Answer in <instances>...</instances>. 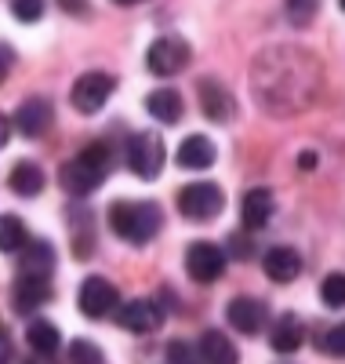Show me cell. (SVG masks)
Here are the masks:
<instances>
[{
  "instance_id": "obj_1",
  "label": "cell",
  "mask_w": 345,
  "mask_h": 364,
  "mask_svg": "<svg viewBox=\"0 0 345 364\" xmlns=\"http://www.w3.org/2000/svg\"><path fill=\"white\" fill-rule=\"evenodd\" d=\"M320 66L302 48H273L258 55L255 66V95L269 113H295L317 99Z\"/></svg>"
},
{
  "instance_id": "obj_2",
  "label": "cell",
  "mask_w": 345,
  "mask_h": 364,
  "mask_svg": "<svg viewBox=\"0 0 345 364\" xmlns=\"http://www.w3.org/2000/svg\"><path fill=\"white\" fill-rule=\"evenodd\" d=\"M113 164H116L113 146L106 139H95V142H87L73 161L62 164L58 182H62V190H66V193L87 197V193H95L102 182H106V175L113 171Z\"/></svg>"
},
{
  "instance_id": "obj_3",
  "label": "cell",
  "mask_w": 345,
  "mask_h": 364,
  "mask_svg": "<svg viewBox=\"0 0 345 364\" xmlns=\"http://www.w3.org/2000/svg\"><path fill=\"white\" fill-rule=\"evenodd\" d=\"M106 223L120 240H128L135 248H146L160 233L164 215H160V204H153V200H113L106 211Z\"/></svg>"
},
{
  "instance_id": "obj_4",
  "label": "cell",
  "mask_w": 345,
  "mask_h": 364,
  "mask_svg": "<svg viewBox=\"0 0 345 364\" xmlns=\"http://www.w3.org/2000/svg\"><path fill=\"white\" fill-rule=\"evenodd\" d=\"M226 208V193L218 182H190V186L178 190V211L190 223H211L222 215Z\"/></svg>"
},
{
  "instance_id": "obj_5",
  "label": "cell",
  "mask_w": 345,
  "mask_h": 364,
  "mask_svg": "<svg viewBox=\"0 0 345 364\" xmlns=\"http://www.w3.org/2000/svg\"><path fill=\"white\" fill-rule=\"evenodd\" d=\"M168 164V149H164V139L156 132H138L128 139V168L138 175V178H156Z\"/></svg>"
},
{
  "instance_id": "obj_6",
  "label": "cell",
  "mask_w": 345,
  "mask_h": 364,
  "mask_svg": "<svg viewBox=\"0 0 345 364\" xmlns=\"http://www.w3.org/2000/svg\"><path fill=\"white\" fill-rule=\"evenodd\" d=\"M190 58H193L190 41L178 37V33H168V37H156V41L149 44L146 66H149V73H156V77H175V73L185 70V63H190Z\"/></svg>"
},
{
  "instance_id": "obj_7",
  "label": "cell",
  "mask_w": 345,
  "mask_h": 364,
  "mask_svg": "<svg viewBox=\"0 0 345 364\" xmlns=\"http://www.w3.org/2000/svg\"><path fill=\"white\" fill-rule=\"evenodd\" d=\"M113 91H116V77H113V73L91 70V73H84V77H77V80H73L70 102H73V109H77V113H99V109L109 102Z\"/></svg>"
},
{
  "instance_id": "obj_8",
  "label": "cell",
  "mask_w": 345,
  "mask_h": 364,
  "mask_svg": "<svg viewBox=\"0 0 345 364\" xmlns=\"http://www.w3.org/2000/svg\"><path fill=\"white\" fill-rule=\"evenodd\" d=\"M226 262H229V255L218 248V245H211V240H197V245L185 248V269H190V277H193L197 284L222 281Z\"/></svg>"
},
{
  "instance_id": "obj_9",
  "label": "cell",
  "mask_w": 345,
  "mask_h": 364,
  "mask_svg": "<svg viewBox=\"0 0 345 364\" xmlns=\"http://www.w3.org/2000/svg\"><path fill=\"white\" fill-rule=\"evenodd\" d=\"M77 302H80V314H84V317L102 321V317L116 314V306H120V291H116V284L106 281V277H87V281L80 284Z\"/></svg>"
},
{
  "instance_id": "obj_10",
  "label": "cell",
  "mask_w": 345,
  "mask_h": 364,
  "mask_svg": "<svg viewBox=\"0 0 345 364\" xmlns=\"http://www.w3.org/2000/svg\"><path fill=\"white\" fill-rule=\"evenodd\" d=\"M116 324L131 336H149L164 324V306L156 299H131L128 306H116Z\"/></svg>"
},
{
  "instance_id": "obj_11",
  "label": "cell",
  "mask_w": 345,
  "mask_h": 364,
  "mask_svg": "<svg viewBox=\"0 0 345 364\" xmlns=\"http://www.w3.org/2000/svg\"><path fill=\"white\" fill-rule=\"evenodd\" d=\"M197 95H200V109H204V117L211 120V124H229V120H233L236 102H233V91L222 80L204 77L197 84Z\"/></svg>"
},
{
  "instance_id": "obj_12",
  "label": "cell",
  "mask_w": 345,
  "mask_h": 364,
  "mask_svg": "<svg viewBox=\"0 0 345 364\" xmlns=\"http://www.w3.org/2000/svg\"><path fill=\"white\" fill-rule=\"evenodd\" d=\"M51 120H55V106H51V99L33 95V99H26V102L15 109L11 128H15L18 135H26V139H40V135L51 128Z\"/></svg>"
},
{
  "instance_id": "obj_13",
  "label": "cell",
  "mask_w": 345,
  "mask_h": 364,
  "mask_svg": "<svg viewBox=\"0 0 345 364\" xmlns=\"http://www.w3.org/2000/svg\"><path fill=\"white\" fill-rule=\"evenodd\" d=\"M18 273L22 277H44L51 281V273H55V245L51 240H33L29 237L26 240V248L18 252Z\"/></svg>"
},
{
  "instance_id": "obj_14",
  "label": "cell",
  "mask_w": 345,
  "mask_h": 364,
  "mask_svg": "<svg viewBox=\"0 0 345 364\" xmlns=\"http://www.w3.org/2000/svg\"><path fill=\"white\" fill-rule=\"evenodd\" d=\"M265 302L258 299H251V295H236L229 302V310H226V321L240 331V336H258L262 324H265Z\"/></svg>"
},
{
  "instance_id": "obj_15",
  "label": "cell",
  "mask_w": 345,
  "mask_h": 364,
  "mask_svg": "<svg viewBox=\"0 0 345 364\" xmlns=\"http://www.w3.org/2000/svg\"><path fill=\"white\" fill-rule=\"evenodd\" d=\"M273 215H276V200H273V193L265 186L247 190L240 197V219H243L247 230H265L273 223Z\"/></svg>"
},
{
  "instance_id": "obj_16",
  "label": "cell",
  "mask_w": 345,
  "mask_h": 364,
  "mask_svg": "<svg viewBox=\"0 0 345 364\" xmlns=\"http://www.w3.org/2000/svg\"><path fill=\"white\" fill-rule=\"evenodd\" d=\"M48 299H51V281H44V277H22V273H18V281L11 284V306H15V314H33V310L44 306Z\"/></svg>"
},
{
  "instance_id": "obj_17",
  "label": "cell",
  "mask_w": 345,
  "mask_h": 364,
  "mask_svg": "<svg viewBox=\"0 0 345 364\" xmlns=\"http://www.w3.org/2000/svg\"><path fill=\"white\" fill-rule=\"evenodd\" d=\"M185 171H207L214 161H218V149L207 135H190V139H182L178 146V157H175Z\"/></svg>"
},
{
  "instance_id": "obj_18",
  "label": "cell",
  "mask_w": 345,
  "mask_h": 364,
  "mask_svg": "<svg viewBox=\"0 0 345 364\" xmlns=\"http://www.w3.org/2000/svg\"><path fill=\"white\" fill-rule=\"evenodd\" d=\"M305 343V324L295 317V314H280L273 331H269V346L273 353H298Z\"/></svg>"
},
{
  "instance_id": "obj_19",
  "label": "cell",
  "mask_w": 345,
  "mask_h": 364,
  "mask_svg": "<svg viewBox=\"0 0 345 364\" xmlns=\"http://www.w3.org/2000/svg\"><path fill=\"white\" fill-rule=\"evenodd\" d=\"M197 353H200V364H240V353H236L233 339L226 336V331H218V328L204 331Z\"/></svg>"
},
{
  "instance_id": "obj_20",
  "label": "cell",
  "mask_w": 345,
  "mask_h": 364,
  "mask_svg": "<svg viewBox=\"0 0 345 364\" xmlns=\"http://www.w3.org/2000/svg\"><path fill=\"white\" fill-rule=\"evenodd\" d=\"M262 266H265V277H269V281L291 284L298 273H302V255H298L295 248H269L265 259H262Z\"/></svg>"
},
{
  "instance_id": "obj_21",
  "label": "cell",
  "mask_w": 345,
  "mask_h": 364,
  "mask_svg": "<svg viewBox=\"0 0 345 364\" xmlns=\"http://www.w3.org/2000/svg\"><path fill=\"white\" fill-rule=\"evenodd\" d=\"M146 109L153 120H160V124H178L182 113H185V102H182V91L178 87H160L153 91L146 99Z\"/></svg>"
},
{
  "instance_id": "obj_22",
  "label": "cell",
  "mask_w": 345,
  "mask_h": 364,
  "mask_svg": "<svg viewBox=\"0 0 345 364\" xmlns=\"http://www.w3.org/2000/svg\"><path fill=\"white\" fill-rule=\"evenodd\" d=\"M8 186H11V193H18V197H37V193H44V171H40V164L18 161V164L11 168V175H8Z\"/></svg>"
},
{
  "instance_id": "obj_23",
  "label": "cell",
  "mask_w": 345,
  "mask_h": 364,
  "mask_svg": "<svg viewBox=\"0 0 345 364\" xmlns=\"http://www.w3.org/2000/svg\"><path fill=\"white\" fill-rule=\"evenodd\" d=\"M26 343H29V350H33V353H44V357H51V353L58 350L62 336H58V328H55L51 321L37 317V321H29V328H26Z\"/></svg>"
},
{
  "instance_id": "obj_24",
  "label": "cell",
  "mask_w": 345,
  "mask_h": 364,
  "mask_svg": "<svg viewBox=\"0 0 345 364\" xmlns=\"http://www.w3.org/2000/svg\"><path fill=\"white\" fill-rule=\"evenodd\" d=\"M29 230L18 215H0V252H22Z\"/></svg>"
},
{
  "instance_id": "obj_25",
  "label": "cell",
  "mask_w": 345,
  "mask_h": 364,
  "mask_svg": "<svg viewBox=\"0 0 345 364\" xmlns=\"http://www.w3.org/2000/svg\"><path fill=\"white\" fill-rule=\"evenodd\" d=\"M320 11V0H284V15L295 29H305Z\"/></svg>"
},
{
  "instance_id": "obj_26",
  "label": "cell",
  "mask_w": 345,
  "mask_h": 364,
  "mask_svg": "<svg viewBox=\"0 0 345 364\" xmlns=\"http://www.w3.org/2000/svg\"><path fill=\"white\" fill-rule=\"evenodd\" d=\"M320 299L331 310H345V273H327L320 284Z\"/></svg>"
},
{
  "instance_id": "obj_27",
  "label": "cell",
  "mask_w": 345,
  "mask_h": 364,
  "mask_svg": "<svg viewBox=\"0 0 345 364\" xmlns=\"http://www.w3.org/2000/svg\"><path fill=\"white\" fill-rule=\"evenodd\" d=\"M70 360H73V364H106V360H102V350H99L95 343H87V339H73Z\"/></svg>"
},
{
  "instance_id": "obj_28",
  "label": "cell",
  "mask_w": 345,
  "mask_h": 364,
  "mask_svg": "<svg viewBox=\"0 0 345 364\" xmlns=\"http://www.w3.org/2000/svg\"><path fill=\"white\" fill-rule=\"evenodd\" d=\"M168 364H200V353L185 339H171L168 343Z\"/></svg>"
},
{
  "instance_id": "obj_29",
  "label": "cell",
  "mask_w": 345,
  "mask_h": 364,
  "mask_svg": "<svg viewBox=\"0 0 345 364\" xmlns=\"http://www.w3.org/2000/svg\"><path fill=\"white\" fill-rule=\"evenodd\" d=\"M44 0H11V15L18 18V22H37V18H44Z\"/></svg>"
},
{
  "instance_id": "obj_30",
  "label": "cell",
  "mask_w": 345,
  "mask_h": 364,
  "mask_svg": "<svg viewBox=\"0 0 345 364\" xmlns=\"http://www.w3.org/2000/svg\"><path fill=\"white\" fill-rule=\"evenodd\" d=\"M320 350L327 357H345V324H334L327 336L320 339Z\"/></svg>"
},
{
  "instance_id": "obj_31",
  "label": "cell",
  "mask_w": 345,
  "mask_h": 364,
  "mask_svg": "<svg viewBox=\"0 0 345 364\" xmlns=\"http://www.w3.org/2000/svg\"><path fill=\"white\" fill-rule=\"evenodd\" d=\"M229 252L236 259H251V255H255V240H243L240 233H229Z\"/></svg>"
},
{
  "instance_id": "obj_32",
  "label": "cell",
  "mask_w": 345,
  "mask_h": 364,
  "mask_svg": "<svg viewBox=\"0 0 345 364\" xmlns=\"http://www.w3.org/2000/svg\"><path fill=\"white\" fill-rule=\"evenodd\" d=\"M11 66H15V51L8 48V44H0V84L8 80V73H11Z\"/></svg>"
},
{
  "instance_id": "obj_33",
  "label": "cell",
  "mask_w": 345,
  "mask_h": 364,
  "mask_svg": "<svg viewBox=\"0 0 345 364\" xmlns=\"http://www.w3.org/2000/svg\"><path fill=\"white\" fill-rule=\"evenodd\" d=\"M8 360H11V339L0 331V364H8Z\"/></svg>"
},
{
  "instance_id": "obj_34",
  "label": "cell",
  "mask_w": 345,
  "mask_h": 364,
  "mask_svg": "<svg viewBox=\"0 0 345 364\" xmlns=\"http://www.w3.org/2000/svg\"><path fill=\"white\" fill-rule=\"evenodd\" d=\"M58 4L66 8V11H77V15H84V11H87V0H58Z\"/></svg>"
},
{
  "instance_id": "obj_35",
  "label": "cell",
  "mask_w": 345,
  "mask_h": 364,
  "mask_svg": "<svg viewBox=\"0 0 345 364\" xmlns=\"http://www.w3.org/2000/svg\"><path fill=\"white\" fill-rule=\"evenodd\" d=\"M11 139V120L4 117V113H0V149H4V142Z\"/></svg>"
},
{
  "instance_id": "obj_36",
  "label": "cell",
  "mask_w": 345,
  "mask_h": 364,
  "mask_svg": "<svg viewBox=\"0 0 345 364\" xmlns=\"http://www.w3.org/2000/svg\"><path fill=\"white\" fill-rule=\"evenodd\" d=\"M298 168H317V154H302L298 157Z\"/></svg>"
},
{
  "instance_id": "obj_37",
  "label": "cell",
  "mask_w": 345,
  "mask_h": 364,
  "mask_svg": "<svg viewBox=\"0 0 345 364\" xmlns=\"http://www.w3.org/2000/svg\"><path fill=\"white\" fill-rule=\"evenodd\" d=\"M26 364H55V357H44V353H33Z\"/></svg>"
},
{
  "instance_id": "obj_38",
  "label": "cell",
  "mask_w": 345,
  "mask_h": 364,
  "mask_svg": "<svg viewBox=\"0 0 345 364\" xmlns=\"http://www.w3.org/2000/svg\"><path fill=\"white\" fill-rule=\"evenodd\" d=\"M113 4H120V8H131V4H142V0H113Z\"/></svg>"
},
{
  "instance_id": "obj_39",
  "label": "cell",
  "mask_w": 345,
  "mask_h": 364,
  "mask_svg": "<svg viewBox=\"0 0 345 364\" xmlns=\"http://www.w3.org/2000/svg\"><path fill=\"white\" fill-rule=\"evenodd\" d=\"M338 4H341V11H345V0H338Z\"/></svg>"
},
{
  "instance_id": "obj_40",
  "label": "cell",
  "mask_w": 345,
  "mask_h": 364,
  "mask_svg": "<svg viewBox=\"0 0 345 364\" xmlns=\"http://www.w3.org/2000/svg\"><path fill=\"white\" fill-rule=\"evenodd\" d=\"M0 331H4V328H0Z\"/></svg>"
}]
</instances>
